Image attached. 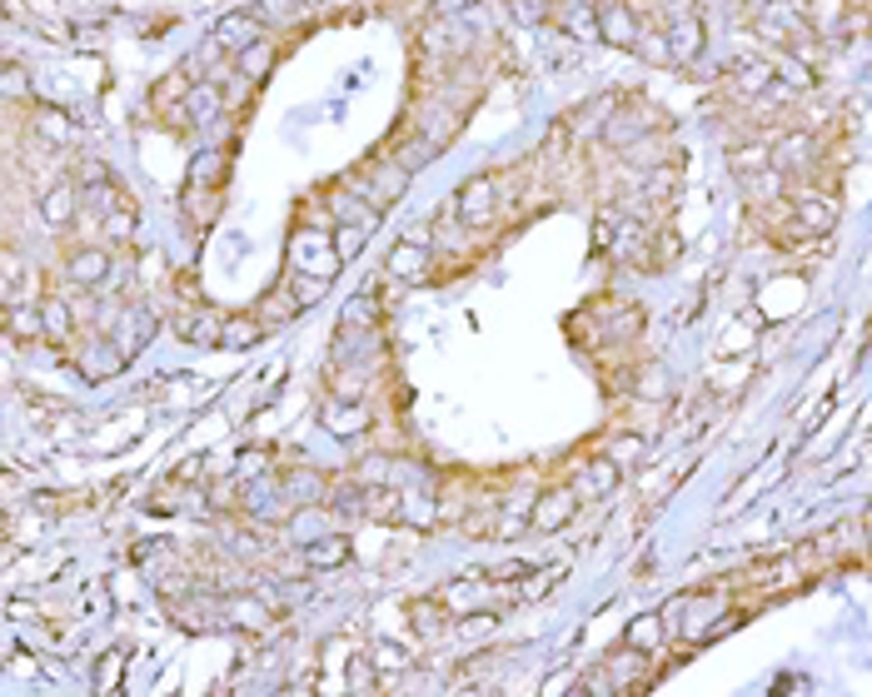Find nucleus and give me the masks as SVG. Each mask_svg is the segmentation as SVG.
Instances as JSON below:
<instances>
[{
    "mask_svg": "<svg viewBox=\"0 0 872 697\" xmlns=\"http://www.w3.org/2000/svg\"><path fill=\"white\" fill-rule=\"evenodd\" d=\"M599 135H603L609 149H623V155H629L633 145L663 135V115L648 105V100H613V110H609V119H603Z\"/></svg>",
    "mask_w": 872,
    "mask_h": 697,
    "instance_id": "obj_1",
    "label": "nucleus"
},
{
    "mask_svg": "<svg viewBox=\"0 0 872 697\" xmlns=\"http://www.w3.org/2000/svg\"><path fill=\"white\" fill-rule=\"evenodd\" d=\"M792 225H788V239H822L832 225H838V199L822 195V189H792Z\"/></svg>",
    "mask_w": 872,
    "mask_h": 697,
    "instance_id": "obj_2",
    "label": "nucleus"
},
{
    "mask_svg": "<svg viewBox=\"0 0 872 697\" xmlns=\"http://www.w3.org/2000/svg\"><path fill=\"white\" fill-rule=\"evenodd\" d=\"M768 149H772V169L778 175H812V169L822 165V139L812 135V129H788L782 139H768Z\"/></svg>",
    "mask_w": 872,
    "mask_h": 697,
    "instance_id": "obj_3",
    "label": "nucleus"
},
{
    "mask_svg": "<svg viewBox=\"0 0 872 697\" xmlns=\"http://www.w3.org/2000/svg\"><path fill=\"white\" fill-rule=\"evenodd\" d=\"M350 185H354V195L374 199V205L384 209V205H394V199L409 189V169H404L399 159H370L360 175H350Z\"/></svg>",
    "mask_w": 872,
    "mask_h": 697,
    "instance_id": "obj_4",
    "label": "nucleus"
},
{
    "mask_svg": "<svg viewBox=\"0 0 872 697\" xmlns=\"http://www.w3.org/2000/svg\"><path fill=\"white\" fill-rule=\"evenodd\" d=\"M639 677H648V653L633 647V643H623V647H613V653L603 657L593 693H629V687H639Z\"/></svg>",
    "mask_w": 872,
    "mask_h": 697,
    "instance_id": "obj_5",
    "label": "nucleus"
},
{
    "mask_svg": "<svg viewBox=\"0 0 872 697\" xmlns=\"http://www.w3.org/2000/svg\"><path fill=\"white\" fill-rule=\"evenodd\" d=\"M370 424H374V414H370V404H364V398L330 394L320 404V428L330 438H360V434H370Z\"/></svg>",
    "mask_w": 872,
    "mask_h": 697,
    "instance_id": "obj_6",
    "label": "nucleus"
},
{
    "mask_svg": "<svg viewBox=\"0 0 872 697\" xmlns=\"http://www.w3.org/2000/svg\"><path fill=\"white\" fill-rule=\"evenodd\" d=\"M454 215L459 225L479 229L499 215V175H474L469 185H459V199H454Z\"/></svg>",
    "mask_w": 872,
    "mask_h": 697,
    "instance_id": "obj_7",
    "label": "nucleus"
},
{
    "mask_svg": "<svg viewBox=\"0 0 872 697\" xmlns=\"http://www.w3.org/2000/svg\"><path fill=\"white\" fill-rule=\"evenodd\" d=\"M125 358H131V354H125L121 339H111V334H91L81 348H75V368H81V378H91V384L121 374Z\"/></svg>",
    "mask_w": 872,
    "mask_h": 697,
    "instance_id": "obj_8",
    "label": "nucleus"
},
{
    "mask_svg": "<svg viewBox=\"0 0 872 697\" xmlns=\"http://www.w3.org/2000/svg\"><path fill=\"white\" fill-rule=\"evenodd\" d=\"M579 488L573 483H553V488H543L539 498H533V508H529V523L533 528H543V533H549V528H569L573 518H579Z\"/></svg>",
    "mask_w": 872,
    "mask_h": 697,
    "instance_id": "obj_9",
    "label": "nucleus"
},
{
    "mask_svg": "<svg viewBox=\"0 0 872 697\" xmlns=\"http://www.w3.org/2000/svg\"><path fill=\"white\" fill-rule=\"evenodd\" d=\"M294 264L304 269V274H320V279H334L340 274V264H344V254L330 245V235H310V229H300L294 235Z\"/></svg>",
    "mask_w": 872,
    "mask_h": 697,
    "instance_id": "obj_10",
    "label": "nucleus"
},
{
    "mask_svg": "<svg viewBox=\"0 0 872 697\" xmlns=\"http://www.w3.org/2000/svg\"><path fill=\"white\" fill-rule=\"evenodd\" d=\"M728 85L738 90V95L748 100V105H758V100L768 95L772 85H778V70H772L762 55H738V60L728 65Z\"/></svg>",
    "mask_w": 872,
    "mask_h": 697,
    "instance_id": "obj_11",
    "label": "nucleus"
},
{
    "mask_svg": "<svg viewBox=\"0 0 872 697\" xmlns=\"http://www.w3.org/2000/svg\"><path fill=\"white\" fill-rule=\"evenodd\" d=\"M215 40H220L230 55H245L250 45H260V40H274L270 25H264L255 10H235V15H225L220 25H215Z\"/></svg>",
    "mask_w": 872,
    "mask_h": 697,
    "instance_id": "obj_12",
    "label": "nucleus"
},
{
    "mask_svg": "<svg viewBox=\"0 0 872 697\" xmlns=\"http://www.w3.org/2000/svg\"><path fill=\"white\" fill-rule=\"evenodd\" d=\"M111 269H115V259H111V249H101V245H85V249H71V254H65V274L81 289H101L105 279H111Z\"/></svg>",
    "mask_w": 872,
    "mask_h": 697,
    "instance_id": "obj_13",
    "label": "nucleus"
},
{
    "mask_svg": "<svg viewBox=\"0 0 872 697\" xmlns=\"http://www.w3.org/2000/svg\"><path fill=\"white\" fill-rule=\"evenodd\" d=\"M599 35L609 40V45H623V50L639 45L643 25H639V15H633L629 0H603L599 6Z\"/></svg>",
    "mask_w": 872,
    "mask_h": 697,
    "instance_id": "obj_14",
    "label": "nucleus"
},
{
    "mask_svg": "<svg viewBox=\"0 0 872 697\" xmlns=\"http://www.w3.org/2000/svg\"><path fill=\"white\" fill-rule=\"evenodd\" d=\"M619 474H623V464L613 454H593L579 464L573 488H579V498H609L613 488H619Z\"/></svg>",
    "mask_w": 872,
    "mask_h": 697,
    "instance_id": "obj_15",
    "label": "nucleus"
},
{
    "mask_svg": "<svg viewBox=\"0 0 872 697\" xmlns=\"http://www.w3.org/2000/svg\"><path fill=\"white\" fill-rule=\"evenodd\" d=\"M728 607V597H718V593H693L688 603L678 607V627H683V637H693V643H703V637L713 633V617Z\"/></svg>",
    "mask_w": 872,
    "mask_h": 697,
    "instance_id": "obj_16",
    "label": "nucleus"
},
{
    "mask_svg": "<svg viewBox=\"0 0 872 697\" xmlns=\"http://www.w3.org/2000/svg\"><path fill=\"white\" fill-rule=\"evenodd\" d=\"M663 35H668L673 45V65H693V60L703 55V15H678L663 25Z\"/></svg>",
    "mask_w": 872,
    "mask_h": 697,
    "instance_id": "obj_17",
    "label": "nucleus"
},
{
    "mask_svg": "<svg viewBox=\"0 0 872 697\" xmlns=\"http://www.w3.org/2000/svg\"><path fill=\"white\" fill-rule=\"evenodd\" d=\"M81 199H85V189L81 185H71V179H61V185H51L41 195V219L51 229H65L75 219V209H81Z\"/></svg>",
    "mask_w": 872,
    "mask_h": 697,
    "instance_id": "obj_18",
    "label": "nucleus"
},
{
    "mask_svg": "<svg viewBox=\"0 0 872 697\" xmlns=\"http://www.w3.org/2000/svg\"><path fill=\"white\" fill-rule=\"evenodd\" d=\"M225 85L220 80H195V90L185 95V115L195 119V125H210V119H220V110H225Z\"/></svg>",
    "mask_w": 872,
    "mask_h": 697,
    "instance_id": "obj_19",
    "label": "nucleus"
},
{
    "mask_svg": "<svg viewBox=\"0 0 872 697\" xmlns=\"http://www.w3.org/2000/svg\"><path fill=\"white\" fill-rule=\"evenodd\" d=\"M350 553H354L350 533H320L304 543V568H340Z\"/></svg>",
    "mask_w": 872,
    "mask_h": 697,
    "instance_id": "obj_20",
    "label": "nucleus"
},
{
    "mask_svg": "<svg viewBox=\"0 0 872 697\" xmlns=\"http://www.w3.org/2000/svg\"><path fill=\"white\" fill-rule=\"evenodd\" d=\"M31 129L45 139V145H71V139H75V119L65 115V110H55V105H35L31 110Z\"/></svg>",
    "mask_w": 872,
    "mask_h": 697,
    "instance_id": "obj_21",
    "label": "nucleus"
},
{
    "mask_svg": "<svg viewBox=\"0 0 872 697\" xmlns=\"http://www.w3.org/2000/svg\"><path fill=\"white\" fill-rule=\"evenodd\" d=\"M300 309H304V304L294 299V289L280 284V289H270V294H264L260 304H255V319H260V324L270 329V324H290V319L300 314Z\"/></svg>",
    "mask_w": 872,
    "mask_h": 697,
    "instance_id": "obj_22",
    "label": "nucleus"
},
{
    "mask_svg": "<svg viewBox=\"0 0 872 697\" xmlns=\"http://www.w3.org/2000/svg\"><path fill=\"white\" fill-rule=\"evenodd\" d=\"M270 597H225V613H230V623L235 627H245V633H264L270 627Z\"/></svg>",
    "mask_w": 872,
    "mask_h": 697,
    "instance_id": "obj_23",
    "label": "nucleus"
},
{
    "mask_svg": "<svg viewBox=\"0 0 872 697\" xmlns=\"http://www.w3.org/2000/svg\"><path fill=\"white\" fill-rule=\"evenodd\" d=\"M390 274L394 279H424V274H429V245L404 239V245L390 254Z\"/></svg>",
    "mask_w": 872,
    "mask_h": 697,
    "instance_id": "obj_24",
    "label": "nucleus"
},
{
    "mask_svg": "<svg viewBox=\"0 0 872 697\" xmlns=\"http://www.w3.org/2000/svg\"><path fill=\"white\" fill-rule=\"evenodd\" d=\"M404 513V498L394 493V483H364V518L374 523H394Z\"/></svg>",
    "mask_w": 872,
    "mask_h": 697,
    "instance_id": "obj_25",
    "label": "nucleus"
},
{
    "mask_svg": "<svg viewBox=\"0 0 872 697\" xmlns=\"http://www.w3.org/2000/svg\"><path fill=\"white\" fill-rule=\"evenodd\" d=\"M175 329H180V339H195V344H220L225 319H215L210 309H185Z\"/></svg>",
    "mask_w": 872,
    "mask_h": 697,
    "instance_id": "obj_26",
    "label": "nucleus"
},
{
    "mask_svg": "<svg viewBox=\"0 0 872 697\" xmlns=\"http://www.w3.org/2000/svg\"><path fill=\"white\" fill-rule=\"evenodd\" d=\"M409 623L419 637H439L449 623V607H444V597H419V603H409Z\"/></svg>",
    "mask_w": 872,
    "mask_h": 697,
    "instance_id": "obj_27",
    "label": "nucleus"
},
{
    "mask_svg": "<svg viewBox=\"0 0 872 697\" xmlns=\"http://www.w3.org/2000/svg\"><path fill=\"white\" fill-rule=\"evenodd\" d=\"M728 165H733V175H738V179L758 175V169H772V149H768V139H752V145H733Z\"/></svg>",
    "mask_w": 872,
    "mask_h": 697,
    "instance_id": "obj_28",
    "label": "nucleus"
},
{
    "mask_svg": "<svg viewBox=\"0 0 872 697\" xmlns=\"http://www.w3.org/2000/svg\"><path fill=\"white\" fill-rule=\"evenodd\" d=\"M334 215L344 219V225H360V229H380V205H374V199H354V195H334Z\"/></svg>",
    "mask_w": 872,
    "mask_h": 697,
    "instance_id": "obj_29",
    "label": "nucleus"
},
{
    "mask_svg": "<svg viewBox=\"0 0 872 697\" xmlns=\"http://www.w3.org/2000/svg\"><path fill=\"white\" fill-rule=\"evenodd\" d=\"M225 175H230V149H205L190 169V185H205V189H220Z\"/></svg>",
    "mask_w": 872,
    "mask_h": 697,
    "instance_id": "obj_30",
    "label": "nucleus"
},
{
    "mask_svg": "<svg viewBox=\"0 0 872 697\" xmlns=\"http://www.w3.org/2000/svg\"><path fill=\"white\" fill-rule=\"evenodd\" d=\"M41 324H45V339H71V329H75L71 304H65L61 294L41 299Z\"/></svg>",
    "mask_w": 872,
    "mask_h": 697,
    "instance_id": "obj_31",
    "label": "nucleus"
},
{
    "mask_svg": "<svg viewBox=\"0 0 872 697\" xmlns=\"http://www.w3.org/2000/svg\"><path fill=\"white\" fill-rule=\"evenodd\" d=\"M85 205H91V215H101V219H111L115 209H125L131 205V195H125L115 179H105V185H91L85 189Z\"/></svg>",
    "mask_w": 872,
    "mask_h": 697,
    "instance_id": "obj_32",
    "label": "nucleus"
},
{
    "mask_svg": "<svg viewBox=\"0 0 872 697\" xmlns=\"http://www.w3.org/2000/svg\"><path fill=\"white\" fill-rule=\"evenodd\" d=\"M663 623H668V617H663V613H648V617H639V623H629V633H623V643L643 647V653H658V647H663Z\"/></svg>",
    "mask_w": 872,
    "mask_h": 697,
    "instance_id": "obj_33",
    "label": "nucleus"
},
{
    "mask_svg": "<svg viewBox=\"0 0 872 697\" xmlns=\"http://www.w3.org/2000/svg\"><path fill=\"white\" fill-rule=\"evenodd\" d=\"M270 65H274V40H260V45H250L245 55H235V75L240 80H260Z\"/></svg>",
    "mask_w": 872,
    "mask_h": 697,
    "instance_id": "obj_34",
    "label": "nucleus"
},
{
    "mask_svg": "<svg viewBox=\"0 0 872 697\" xmlns=\"http://www.w3.org/2000/svg\"><path fill=\"white\" fill-rule=\"evenodd\" d=\"M280 493L284 498H290V503H320V498H324V478L320 474H294V478H284V483H280Z\"/></svg>",
    "mask_w": 872,
    "mask_h": 697,
    "instance_id": "obj_35",
    "label": "nucleus"
},
{
    "mask_svg": "<svg viewBox=\"0 0 872 697\" xmlns=\"http://www.w3.org/2000/svg\"><path fill=\"white\" fill-rule=\"evenodd\" d=\"M264 334V324L255 314H240V319H225V329H220V344H235V348H245V344H255V339Z\"/></svg>",
    "mask_w": 872,
    "mask_h": 697,
    "instance_id": "obj_36",
    "label": "nucleus"
},
{
    "mask_svg": "<svg viewBox=\"0 0 872 697\" xmlns=\"http://www.w3.org/2000/svg\"><path fill=\"white\" fill-rule=\"evenodd\" d=\"M370 663L380 667V673H404L414 657H409V647H399V643H374L370 647Z\"/></svg>",
    "mask_w": 872,
    "mask_h": 697,
    "instance_id": "obj_37",
    "label": "nucleus"
},
{
    "mask_svg": "<svg viewBox=\"0 0 872 697\" xmlns=\"http://www.w3.org/2000/svg\"><path fill=\"white\" fill-rule=\"evenodd\" d=\"M633 50H639L648 65H673V45H668V35H663V30H643Z\"/></svg>",
    "mask_w": 872,
    "mask_h": 697,
    "instance_id": "obj_38",
    "label": "nucleus"
},
{
    "mask_svg": "<svg viewBox=\"0 0 872 697\" xmlns=\"http://www.w3.org/2000/svg\"><path fill=\"white\" fill-rule=\"evenodd\" d=\"M215 215H220V189L190 185V219H195V225H210Z\"/></svg>",
    "mask_w": 872,
    "mask_h": 697,
    "instance_id": "obj_39",
    "label": "nucleus"
},
{
    "mask_svg": "<svg viewBox=\"0 0 872 697\" xmlns=\"http://www.w3.org/2000/svg\"><path fill=\"white\" fill-rule=\"evenodd\" d=\"M434 149H439V145H434L429 135H414L409 145H399V149H394V159H399V165H404V169H409V175H414V169H419L424 159L434 155Z\"/></svg>",
    "mask_w": 872,
    "mask_h": 697,
    "instance_id": "obj_40",
    "label": "nucleus"
},
{
    "mask_svg": "<svg viewBox=\"0 0 872 697\" xmlns=\"http://www.w3.org/2000/svg\"><path fill=\"white\" fill-rule=\"evenodd\" d=\"M250 10L264 20V25H270V20H274V25H290L304 6H300V0H260V6H250Z\"/></svg>",
    "mask_w": 872,
    "mask_h": 697,
    "instance_id": "obj_41",
    "label": "nucleus"
},
{
    "mask_svg": "<svg viewBox=\"0 0 872 697\" xmlns=\"http://www.w3.org/2000/svg\"><path fill=\"white\" fill-rule=\"evenodd\" d=\"M284 284H290V289H294V299H300V304L310 309L314 299H320L324 289H330V279H320V274H304V269H300V274H290V279H284Z\"/></svg>",
    "mask_w": 872,
    "mask_h": 697,
    "instance_id": "obj_42",
    "label": "nucleus"
},
{
    "mask_svg": "<svg viewBox=\"0 0 872 697\" xmlns=\"http://www.w3.org/2000/svg\"><path fill=\"white\" fill-rule=\"evenodd\" d=\"M364 239H370V229H360V225H344V219H340V225H334V249H340L344 259H350V254H360V249H364Z\"/></svg>",
    "mask_w": 872,
    "mask_h": 697,
    "instance_id": "obj_43",
    "label": "nucleus"
},
{
    "mask_svg": "<svg viewBox=\"0 0 872 697\" xmlns=\"http://www.w3.org/2000/svg\"><path fill=\"white\" fill-rule=\"evenodd\" d=\"M121 673H125V653L115 647V653H105L101 667H95V687H101V693H105V687H115V683H121Z\"/></svg>",
    "mask_w": 872,
    "mask_h": 697,
    "instance_id": "obj_44",
    "label": "nucleus"
},
{
    "mask_svg": "<svg viewBox=\"0 0 872 697\" xmlns=\"http://www.w3.org/2000/svg\"><path fill=\"white\" fill-rule=\"evenodd\" d=\"M384 474H394V464L384 454H374V458H364L360 468H354V478H360V483H394V478H384Z\"/></svg>",
    "mask_w": 872,
    "mask_h": 697,
    "instance_id": "obj_45",
    "label": "nucleus"
},
{
    "mask_svg": "<svg viewBox=\"0 0 872 697\" xmlns=\"http://www.w3.org/2000/svg\"><path fill=\"white\" fill-rule=\"evenodd\" d=\"M111 179V169L101 165V159H75V185L91 189V185H105Z\"/></svg>",
    "mask_w": 872,
    "mask_h": 697,
    "instance_id": "obj_46",
    "label": "nucleus"
},
{
    "mask_svg": "<svg viewBox=\"0 0 872 697\" xmlns=\"http://www.w3.org/2000/svg\"><path fill=\"white\" fill-rule=\"evenodd\" d=\"M105 235H111V239H131L135 235V205L115 209V215L105 219Z\"/></svg>",
    "mask_w": 872,
    "mask_h": 697,
    "instance_id": "obj_47",
    "label": "nucleus"
},
{
    "mask_svg": "<svg viewBox=\"0 0 872 697\" xmlns=\"http://www.w3.org/2000/svg\"><path fill=\"white\" fill-rule=\"evenodd\" d=\"M509 10H513V20H523V25H539V20L549 15L543 0H509Z\"/></svg>",
    "mask_w": 872,
    "mask_h": 697,
    "instance_id": "obj_48",
    "label": "nucleus"
},
{
    "mask_svg": "<svg viewBox=\"0 0 872 697\" xmlns=\"http://www.w3.org/2000/svg\"><path fill=\"white\" fill-rule=\"evenodd\" d=\"M25 90H31V80H25V70L11 60V65H6V95H11V100H21Z\"/></svg>",
    "mask_w": 872,
    "mask_h": 697,
    "instance_id": "obj_49",
    "label": "nucleus"
},
{
    "mask_svg": "<svg viewBox=\"0 0 872 697\" xmlns=\"http://www.w3.org/2000/svg\"><path fill=\"white\" fill-rule=\"evenodd\" d=\"M141 274H145V284H155L150 274H165V254H160V249H155V254L145 249V254H141Z\"/></svg>",
    "mask_w": 872,
    "mask_h": 697,
    "instance_id": "obj_50",
    "label": "nucleus"
},
{
    "mask_svg": "<svg viewBox=\"0 0 872 697\" xmlns=\"http://www.w3.org/2000/svg\"><path fill=\"white\" fill-rule=\"evenodd\" d=\"M300 6H304V10H320V6H324V0H300Z\"/></svg>",
    "mask_w": 872,
    "mask_h": 697,
    "instance_id": "obj_51",
    "label": "nucleus"
},
{
    "mask_svg": "<svg viewBox=\"0 0 872 697\" xmlns=\"http://www.w3.org/2000/svg\"><path fill=\"white\" fill-rule=\"evenodd\" d=\"M852 6H868V10H872V0H852Z\"/></svg>",
    "mask_w": 872,
    "mask_h": 697,
    "instance_id": "obj_52",
    "label": "nucleus"
}]
</instances>
